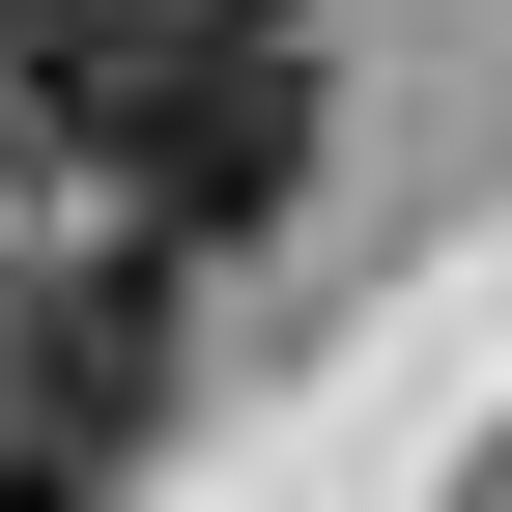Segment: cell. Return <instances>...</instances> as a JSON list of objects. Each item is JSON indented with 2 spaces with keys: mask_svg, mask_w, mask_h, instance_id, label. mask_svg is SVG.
<instances>
[{
  "mask_svg": "<svg viewBox=\"0 0 512 512\" xmlns=\"http://www.w3.org/2000/svg\"><path fill=\"white\" fill-rule=\"evenodd\" d=\"M29 114L114 171V200H143V256H171V228L313 200V29H285V0H143V29H86Z\"/></svg>",
  "mask_w": 512,
  "mask_h": 512,
  "instance_id": "1",
  "label": "cell"
},
{
  "mask_svg": "<svg viewBox=\"0 0 512 512\" xmlns=\"http://www.w3.org/2000/svg\"><path fill=\"white\" fill-rule=\"evenodd\" d=\"M171 427V313L143 256H57V285H0V512H114Z\"/></svg>",
  "mask_w": 512,
  "mask_h": 512,
  "instance_id": "2",
  "label": "cell"
}]
</instances>
